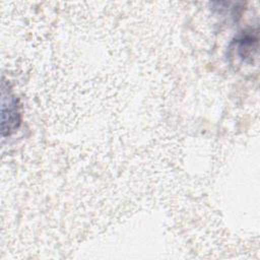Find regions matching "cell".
I'll return each mask as SVG.
<instances>
[{
	"mask_svg": "<svg viewBox=\"0 0 260 260\" xmlns=\"http://www.w3.org/2000/svg\"><path fill=\"white\" fill-rule=\"evenodd\" d=\"M2 102H1V113H2V135H10L15 131L20 123V113L17 106V101L12 94L9 88L5 87V83H2Z\"/></svg>",
	"mask_w": 260,
	"mask_h": 260,
	"instance_id": "cell-1",
	"label": "cell"
},
{
	"mask_svg": "<svg viewBox=\"0 0 260 260\" xmlns=\"http://www.w3.org/2000/svg\"><path fill=\"white\" fill-rule=\"evenodd\" d=\"M232 53L242 63L253 65L254 60H257L258 39L256 35L245 32L238 37L232 44Z\"/></svg>",
	"mask_w": 260,
	"mask_h": 260,
	"instance_id": "cell-2",
	"label": "cell"
}]
</instances>
